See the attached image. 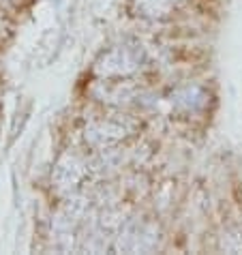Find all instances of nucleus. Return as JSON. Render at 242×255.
<instances>
[{
    "mask_svg": "<svg viewBox=\"0 0 242 255\" xmlns=\"http://www.w3.org/2000/svg\"><path fill=\"white\" fill-rule=\"evenodd\" d=\"M159 245V227L146 219H129L120 225L112 249L116 253H150Z\"/></svg>",
    "mask_w": 242,
    "mask_h": 255,
    "instance_id": "obj_1",
    "label": "nucleus"
},
{
    "mask_svg": "<svg viewBox=\"0 0 242 255\" xmlns=\"http://www.w3.org/2000/svg\"><path fill=\"white\" fill-rule=\"evenodd\" d=\"M144 51L137 45H118V48L105 51L95 64V73L103 80L112 77H127L142 69Z\"/></svg>",
    "mask_w": 242,
    "mask_h": 255,
    "instance_id": "obj_2",
    "label": "nucleus"
},
{
    "mask_svg": "<svg viewBox=\"0 0 242 255\" xmlns=\"http://www.w3.org/2000/svg\"><path fill=\"white\" fill-rule=\"evenodd\" d=\"M90 174L88 169V161L80 159L77 154H64L58 165L54 167V174H51V185L58 193L71 195L75 193V189L82 185L84 178Z\"/></svg>",
    "mask_w": 242,
    "mask_h": 255,
    "instance_id": "obj_3",
    "label": "nucleus"
},
{
    "mask_svg": "<svg viewBox=\"0 0 242 255\" xmlns=\"http://www.w3.org/2000/svg\"><path fill=\"white\" fill-rule=\"evenodd\" d=\"M129 133V127L120 120L107 118V120H95L84 129V140L90 148L95 150H105L114 148L116 144H120Z\"/></svg>",
    "mask_w": 242,
    "mask_h": 255,
    "instance_id": "obj_4",
    "label": "nucleus"
},
{
    "mask_svg": "<svg viewBox=\"0 0 242 255\" xmlns=\"http://www.w3.org/2000/svg\"><path fill=\"white\" fill-rule=\"evenodd\" d=\"M103 86H105V90L103 93H99L97 90V95H99V99L101 101H107V103H127V101H131L133 97L140 93V88L137 86H133L131 82H101Z\"/></svg>",
    "mask_w": 242,
    "mask_h": 255,
    "instance_id": "obj_5",
    "label": "nucleus"
},
{
    "mask_svg": "<svg viewBox=\"0 0 242 255\" xmlns=\"http://www.w3.org/2000/svg\"><path fill=\"white\" fill-rule=\"evenodd\" d=\"M185 2V0H133L135 9L140 15L150 17V19H161L169 15L174 9Z\"/></svg>",
    "mask_w": 242,
    "mask_h": 255,
    "instance_id": "obj_6",
    "label": "nucleus"
},
{
    "mask_svg": "<svg viewBox=\"0 0 242 255\" xmlns=\"http://www.w3.org/2000/svg\"><path fill=\"white\" fill-rule=\"evenodd\" d=\"M221 247L230 253H240L242 251V232L240 230H230L223 234V240H221Z\"/></svg>",
    "mask_w": 242,
    "mask_h": 255,
    "instance_id": "obj_7",
    "label": "nucleus"
}]
</instances>
